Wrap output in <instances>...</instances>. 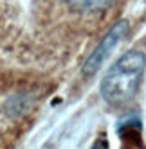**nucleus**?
<instances>
[{
	"mask_svg": "<svg viewBox=\"0 0 146 149\" xmlns=\"http://www.w3.org/2000/svg\"><path fill=\"white\" fill-rule=\"evenodd\" d=\"M146 68V56L142 50L132 49L107 70L99 83L101 97L108 104L121 106L130 102L139 90Z\"/></svg>",
	"mask_w": 146,
	"mask_h": 149,
	"instance_id": "1",
	"label": "nucleus"
},
{
	"mask_svg": "<svg viewBox=\"0 0 146 149\" xmlns=\"http://www.w3.org/2000/svg\"><path fill=\"white\" fill-rule=\"evenodd\" d=\"M128 31H130L128 20H119V22L114 24L108 33L101 38L98 47L92 50V54L87 58V61L83 63L81 72L85 74V76H92V74H96L101 68L103 63L107 61V58L112 54V50L119 45V41L128 34Z\"/></svg>",
	"mask_w": 146,
	"mask_h": 149,
	"instance_id": "2",
	"label": "nucleus"
},
{
	"mask_svg": "<svg viewBox=\"0 0 146 149\" xmlns=\"http://www.w3.org/2000/svg\"><path fill=\"white\" fill-rule=\"evenodd\" d=\"M117 135L123 149H146L142 144V122L141 117L130 113L117 122Z\"/></svg>",
	"mask_w": 146,
	"mask_h": 149,
	"instance_id": "3",
	"label": "nucleus"
},
{
	"mask_svg": "<svg viewBox=\"0 0 146 149\" xmlns=\"http://www.w3.org/2000/svg\"><path fill=\"white\" fill-rule=\"evenodd\" d=\"M116 0H65V4L76 13H103L114 6Z\"/></svg>",
	"mask_w": 146,
	"mask_h": 149,
	"instance_id": "4",
	"label": "nucleus"
},
{
	"mask_svg": "<svg viewBox=\"0 0 146 149\" xmlns=\"http://www.w3.org/2000/svg\"><path fill=\"white\" fill-rule=\"evenodd\" d=\"M90 149H110V147H108V140H107L105 136H101V138H98V140L92 144Z\"/></svg>",
	"mask_w": 146,
	"mask_h": 149,
	"instance_id": "5",
	"label": "nucleus"
}]
</instances>
